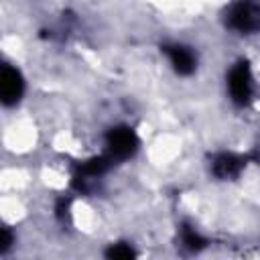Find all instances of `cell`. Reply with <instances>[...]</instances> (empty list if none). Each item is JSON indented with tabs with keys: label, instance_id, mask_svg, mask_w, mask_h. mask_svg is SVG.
I'll return each instance as SVG.
<instances>
[{
	"label": "cell",
	"instance_id": "obj_1",
	"mask_svg": "<svg viewBox=\"0 0 260 260\" xmlns=\"http://www.w3.org/2000/svg\"><path fill=\"white\" fill-rule=\"evenodd\" d=\"M225 24L238 32L250 35L260 30V0H240L230 6Z\"/></svg>",
	"mask_w": 260,
	"mask_h": 260
},
{
	"label": "cell",
	"instance_id": "obj_2",
	"mask_svg": "<svg viewBox=\"0 0 260 260\" xmlns=\"http://www.w3.org/2000/svg\"><path fill=\"white\" fill-rule=\"evenodd\" d=\"M138 136L130 126H116L110 128L106 134V146H108V154L114 160H124L128 156H132L138 150Z\"/></svg>",
	"mask_w": 260,
	"mask_h": 260
},
{
	"label": "cell",
	"instance_id": "obj_3",
	"mask_svg": "<svg viewBox=\"0 0 260 260\" xmlns=\"http://www.w3.org/2000/svg\"><path fill=\"white\" fill-rule=\"evenodd\" d=\"M228 87L232 102L236 106H246L252 98V71L248 61H240L230 69L228 75Z\"/></svg>",
	"mask_w": 260,
	"mask_h": 260
},
{
	"label": "cell",
	"instance_id": "obj_4",
	"mask_svg": "<svg viewBox=\"0 0 260 260\" xmlns=\"http://www.w3.org/2000/svg\"><path fill=\"white\" fill-rule=\"evenodd\" d=\"M114 165V158L106 152V154H100V156H91L87 160H83L79 167H77V173L73 177V187L75 189H87V183L95 177H102L110 167Z\"/></svg>",
	"mask_w": 260,
	"mask_h": 260
},
{
	"label": "cell",
	"instance_id": "obj_5",
	"mask_svg": "<svg viewBox=\"0 0 260 260\" xmlns=\"http://www.w3.org/2000/svg\"><path fill=\"white\" fill-rule=\"evenodd\" d=\"M24 91V79L20 71L12 65H4L0 73V98L4 106H14L22 98Z\"/></svg>",
	"mask_w": 260,
	"mask_h": 260
},
{
	"label": "cell",
	"instance_id": "obj_6",
	"mask_svg": "<svg viewBox=\"0 0 260 260\" xmlns=\"http://www.w3.org/2000/svg\"><path fill=\"white\" fill-rule=\"evenodd\" d=\"M248 160L250 156H242L234 152H219L211 160V171L217 179H236Z\"/></svg>",
	"mask_w": 260,
	"mask_h": 260
},
{
	"label": "cell",
	"instance_id": "obj_7",
	"mask_svg": "<svg viewBox=\"0 0 260 260\" xmlns=\"http://www.w3.org/2000/svg\"><path fill=\"white\" fill-rule=\"evenodd\" d=\"M162 51L167 53L175 73L179 75H191L195 71V65H197V59L193 55V51L189 47H183V45H165Z\"/></svg>",
	"mask_w": 260,
	"mask_h": 260
},
{
	"label": "cell",
	"instance_id": "obj_8",
	"mask_svg": "<svg viewBox=\"0 0 260 260\" xmlns=\"http://www.w3.org/2000/svg\"><path fill=\"white\" fill-rule=\"evenodd\" d=\"M181 242H183V246L189 248L191 252H199V250H203V248L207 246V240L201 238L191 225H183V228H181Z\"/></svg>",
	"mask_w": 260,
	"mask_h": 260
},
{
	"label": "cell",
	"instance_id": "obj_9",
	"mask_svg": "<svg viewBox=\"0 0 260 260\" xmlns=\"http://www.w3.org/2000/svg\"><path fill=\"white\" fill-rule=\"evenodd\" d=\"M106 256L112 258V260H130L136 256V252L128 246V244H112L108 250H106Z\"/></svg>",
	"mask_w": 260,
	"mask_h": 260
},
{
	"label": "cell",
	"instance_id": "obj_10",
	"mask_svg": "<svg viewBox=\"0 0 260 260\" xmlns=\"http://www.w3.org/2000/svg\"><path fill=\"white\" fill-rule=\"evenodd\" d=\"M12 242H14L12 232H10L8 228H4V232H2V244H0V252H2V254H6V252L10 250V246H12Z\"/></svg>",
	"mask_w": 260,
	"mask_h": 260
},
{
	"label": "cell",
	"instance_id": "obj_11",
	"mask_svg": "<svg viewBox=\"0 0 260 260\" xmlns=\"http://www.w3.org/2000/svg\"><path fill=\"white\" fill-rule=\"evenodd\" d=\"M55 211H57V217H67L69 215V199H65V197H61L59 201H57V207H55Z\"/></svg>",
	"mask_w": 260,
	"mask_h": 260
}]
</instances>
